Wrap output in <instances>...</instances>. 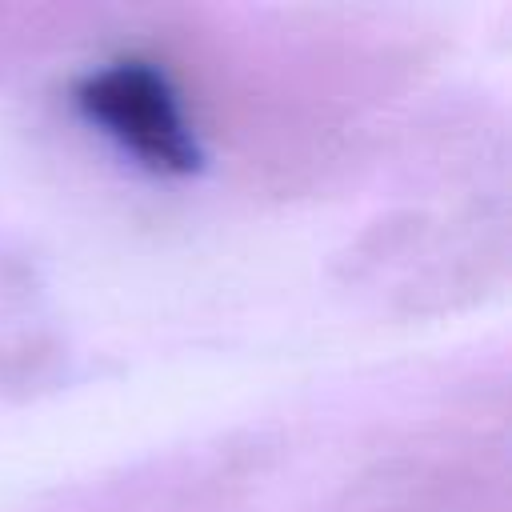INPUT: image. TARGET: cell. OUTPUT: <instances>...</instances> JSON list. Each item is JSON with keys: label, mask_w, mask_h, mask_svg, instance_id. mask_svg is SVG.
Wrapping results in <instances>:
<instances>
[{"label": "cell", "mask_w": 512, "mask_h": 512, "mask_svg": "<svg viewBox=\"0 0 512 512\" xmlns=\"http://www.w3.org/2000/svg\"><path fill=\"white\" fill-rule=\"evenodd\" d=\"M76 104L104 136L156 172L184 176L200 164L192 124L168 76L144 60H116L88 72L76 88Z\"/></svg>", "instance_id": "1"}]
</instances>
